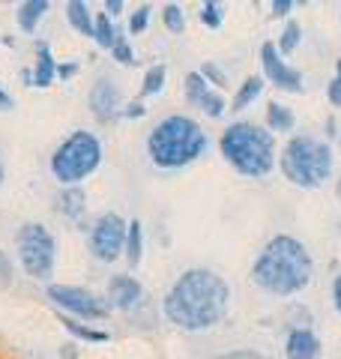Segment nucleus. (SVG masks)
I'll return each instance as SVG.
<instances>
[{"instance_id": "nucleus-1", "label": "nucleus", "mask_w": 341, "mask_h": 359, "mask_svg": "<svg viewBox=\"0 0 341 359\" xmlns=\"http://www.w3.org/2000/svg\"><path fill=\"white\" fill-rule=\"evenodd\" d=\"M231 309V287L207 266H192L165 294V318L183 332L219 327Z\"/></svg>"}, {"instance_id": "nucleus-2", "label": "nucleus", "mask_w": 341, "mask_h": 359, "mask_svg": "<svg viewBox=\"0 0 341 359\" xmlns=\"http://www.w3.org/2000/svg\"><path fill=\"white\" fill-rule=\"evenodd\" d=\"M314 278V261L305 243L290 237V233H279L272 237L252 264V282L267 290L269 297H297Z\"/></svg>"}, {"instance_id": "nucleus-3", "label": "nucleus", "mask_w": 341, "mask_h": 359, "mask_svg": "<svg viewBox=\"0 0 341 359\" xmlns=\"http://www.w3.org/2000/svg\"><path fill=\"white\" fill-rule=\"evenodd\" d=\"M210 147V138L198 120L186 114H170L159 120L147 135V156L162 171H180L195 165Z\"/></svg>"}, {"instance_id": "nucleus-4", "label": "nucleus", "mask_w": 341, "mask_h": 359, "mask_svg": "<svg viewBox=\"0 0 341 359\" xmlns=\"http://www.w3.org/2000/svg\"><path fill=\"white\" fill-rule=\"evenodd\" d=\"M219 147L227 165L248 180H264L276 168V138L258 123H231L222 132Z\"/></svg>"}, {"instance_id": "nucleus-5", "label": "nucleus", "mask_w": 341, "mask_h": 359, "mask_svg": "<svg viewBox=\"0 0 341 359\" xmlns=\"http://www.w3.org/2000/svg\"><path fill=\"white\" fill-rule=\"evenodd\" d=\"M279 168L297 189H321L333 177V150L312 135H293L279 156Z\"/></svg>"}, {"instance_id": "nucleus-6", "label": "nucleus", "mask_w": 341, "mask_h": 359, "mask_svg": "<svg viewBox=\"0 0 341 359\" xmlns=\"http://www.w3.org/2000/svg\"><path fill=\"white\" fill-rule=\"evenodd\" d=\"M99 165H102V141L87 129H75L69 138H63L48 162L54 180L63 189L84 183Z\"/></svg>"}, {"instance_id": "nucleus-7", "label": "nucleus", "mask_w": 341, "mask_h": 359, "mask_svg": "<svg viewBox=\"0 0 341 359\" xmlns=\"http://www.w3.org/2000/svg\"><path fill=\"white\" fill-rule=\"evenodd\" d=\"M15 255H18L21 269L30 278H36V282H48L54 276L57 240L42 222H25L15 231Z\"/></svg>"}, {"instance_id": "nucleus-8", "label": "nucleus", "mask_w": 341, "mask_h": 359, "mask_svg": "<svg viewBox=\"0 0 341 359\" xmlns=\"http://www.w3.org/2000/svg\"><path fill=\"white\" fill-rule=\"evenodd\" d=\"M48 299L57 309L69 311V318H81V320H105L111 314V302L96 297L87 287H75V285H48Z\"/></svg>"}, {"instance_id": "nucleus-9", "label": "nucleus", "mask_w": 341, "mask_h": 359, "mask_svg": "<svg viewBox=\"0 0 341 359\" xmlns=\"http://www.w3.org/2000/svg\"><path fill=\"white\" fill-rule=\"evenodd\" d=\"M126 233L129 222H123L120 212H102L90 228V255L102 264H114L126 252Z\"/></svg>"}, {"instance_id": "nucleus-10", "label": "nucleus", "mask_w": 341, "mask_h": 359, "mask_svg": "<svg viewBox=\"0 0 341 359\" xmlns=\"http://www.w3.org/2000/svg\"><path fill=\"white\" fill-rule=\"evenodd\" d=\"M260 66H264V78L269 84H276L284 93H302L305 90V75L290 66L288 60L279 54L276 42H264L260 45Z\"/></svg>"}, {"instance_id": "nucleus-11", "label": "nucleus", "mask_w": 341, "mask_h": 359, "mask_svg": "<svg viewBox=\"0 0 341 359\" xmlns=\"http://www.w3.org/2000/svg\"><path fill=\"white\" fill-rule=\"evenodd\" d=\"M183 93H186V102H189L192 108L203 111V114L213 117V120H219L225 111H227V102H225L222 90L210 87L207 81H203L201 72H189V75L183 78Z\"/></svg>"}, {"instance_id": "nucleus-12", "label": "nucleus", "mask_w": 341, "mask_h": 359, "mask_svg": "<svg viewBox=\"0 0 341 359\" xmlns=\"http://www.w3.org/2000/svg\"><path fill=\"white\" fill-rule=\"evenodd\" d=\"M87 102H90V111H93V114H96L102 123H108V120H114V117L123 114V93H120V84L111 81V78H99V81L90 87Z\"/></svg>"}, {"instance_id": "nucleus-13", "label": "nucleus", "mask_w": 341, "mask_h": 359, "mask_svg": "<svg viewBox=\"0 0 341 359\" xmlns=\"http://www.w3.org/2000/svg\"><path fill=\"white\" fill-rule=\"evenodd\" d=\"M144 299V287L135 276H114L108 282V302L111 309H120V311H132L138 309Z\"/></svg>"}, {"instance_id": "nucleus-14", "label": "nucleus", "mask_w": 341, "mask_h": 359, "mask_svg": "<svg viewBox=\"0 0 341 359\" xmlns=\"http://www.w3.org/2000/svg\"><path fill=\"white\" fill-rule=\"evenodd\" d=\"M57 78V63H54V54L48 48V42H36V63L33 69L21 72V81L27 87H51V81Z\"/></svg>"}, {"instance_id": "nucleus-15", "label": "nucleus", "mask_w": 341, "mask_h": 359, "mask_svg": "<svg viewBox=\"0 0 341 359\" xmlns=\"http://www.w3.org/2000/svg\"><path fill=\"white\" fill-rule=\"evenodd\" d=\"M321 339L309 327L290 330L288 339H284V356L288 359H321Z\"/></svg>"}, {"instance_id": "nucleus-16", "label": "nucleus", "mask_w": 341, "mask_h": 359, "mask_svg": "<svg viewBox=\"0 0 341 359\" xmlns=\"http://www.w3.org/2000/svg\"><path fill=\"white\" fill-rule=\"evenodd\" d=\"M84 207H87V198H84V189L81 186H66L63 192L54 198V210L60 212L66 222H72V224L81 222Z\"/></svg>"}, {"instance_id": "nucleus-17", "label": "nucleus", "mask_w": 341, "mask_h": 359, "mask_svg": "<svg viewBox=\"0 0 341 359\" xmlns=\"http://www.w3.org/2000/svg\"><path fill=\"white\" fill-rule=\"evenodd\" d=\"M45 13H48V0H25L15 9V21L25 33H33L39 27V21L45 18Z\"/></svg>"}, {"instance_id": "nucleus-18", "label": "nucleus", "mask_w": 341, "mask_h": 359, "mask_svg": "<svg viewBox=\"0 0 341 359\" xmlns=\"http://www.w3.org/2000/svg\"><path fill=\"white\" fill-rule=\"evenodd\" d=\"M66 18H69V25L81 33V36L93 39L96 18H93V13H90V6L84 4V0H69V4H66Z\"/></svg>"}, {"instance_id": "nucleus-19", "label": "nucleus", "mask_w": 341, "mask_h": 359, "mask_svg": "<svg viewBox=\"0 0 341 359\" xmlns=\"http://www.w3.org/2000/svg\"><path fill=\"white\" fill-rule=\"evenodd\" d=\"M260 93H264V78L248 75L246 81L236 87V93L231 99V111H246L248 105H255V99H260Z\"/></svg>"}, {"instance_id": "nucleus-20", "label": "nucleus", "mask_w": 341, "mask_h": 359, "mask_svg": "<svg viewBox=\"0 0 341 359\" xmlns=\"http://www.w3.org/2000/svg\"><path fill=\"white\" fill-rule=\"evenodd\" d=\"M293 126H297V114L288 108V105H281V102H269L267 105V129L269 132H293Z\"/></svg>"}, {"instance_id": "nucleus-21", "label": "nucleus", "mask_w": 341, "mask_h": 359, "mask_svg": "<svg viewBox=\"0 0 341 359\" xmlns=\"http://www.w3.org/2000/svg\"><path fill=\"white\" fill-rule=\"evenodd\" d=\"M126 261L129 266H138L141 264V257H144V228H141V222L135 219L129 222V233H126Z\"/></svg>"}, {"instance_id": "nucleus-22", "label": "nucleus", "mask_w": 341, "mask_h": 359, "mask_svg": "<svg viewBox=\"0 0 341 359\" xmlns=\"http://www.w3.org/2000/svg\"><path fill=\"white\" fill-rule=\"evenodd\" d=\"M63 320V327L69 330L75 339H81V341H93V344H102V341H108L111 335L108 332H102V330H93L90 323H81V320H75V318H60Z\"/></svg>"}, {"instance_id": "nucleus-23", "label": "nucleus", "mask_w": 341, "mask_h": 359, "mask_svg": "<svg viewBox=\"0 0 341 359\" xmlns=\"http://www.w3.org/2000/svg\"><path fill=\"white\" fill-rule=\"evenodd\" d=\"M165 78H168V66L165 63H156L144 72V84H141V96H156L165 90Z\"/></svg>"}, {"instance_id": "nucleus-24", "label": "nucleus", "mask_w": 341, "mask_h": 359, "mask_svg": "<svg viewBox=\"0 0 341 359\" xmlns=\"http://www.w3.org/2000/svg\"><path fill=\"white\" fill-rule=\"evenodd\" d=\"M93 39L102 45V48H114V45H117V39H120V30L111 25V18L105 15V13H99L96 15V30H93Z\"/></svg>"}, {"instance_id": "nucleus-25", "label": "nucleus", "mask_w": 341, "mask_h": 359, "mask_svg": "<svg viewBox=\"0 0 341 359\" xmlns=\"http://www.w3.org/2000/svg\"><path fill=\"white\" fill-rule=\"evenodd\" d=\"M300 42H302V27L297 25V21H288L281 30V36H279V54L284 57V54H293L300 48Z\"/></svg>"}, {"instance_id": "nucleus-26", "label": "nucleus", "mask_w": 341, "mask_h": 359, "mask_svg": "<svg viewBox=\"0 0 341 359\" xmlns=\"http://www.w3.org/2000/svg\"><path fill=\"white\" fill-rule=\"evenodd\" d=\"M198 18H201V25H207L210 30L222 27V21H225V6H222V4H215V0H207V4L201 6Z\"/></svg>"}, {"instance_id": "nucleus-27", "label": "nucleus", "mask_w": 341, "mask_h": 359, "mask_svg": "<svg viewBox=\"0 0 341 359\" xmlns=\"http://www.w3.org/2000/svg\"><path fill=\"white\" fill-rule=\"evenodd\" d=\"M162 21H165V27L170 33H183L186 30V15H183V6H177V4H168L162 9Z\"/></svg>"}, {"instance_id": "nucleus-28", "label": "nucleus", "mask_w": 341, "mask_h": 359, "mask_svg": "<svg viewBox=\"0 0 341 359\" xmlns=\"http://www.w3.org/2000/svg\"><path fill=\"white\" fill-rule=\"evenodd\" d=\"M201 75H203V81H207L210 87H215V90H222V87H227V75H225V69L219 63H213V60H207L198 69Z\"/></svg>"}, {"instance_id": "nucleus-29", "label": "nucleus", "mask_w": 341, "mask_h": 359, "mask_svg": "<svg viewBox=\"0 0 341 359\" xmlns=\"http://www.w3.org/2000/svg\"><path fill=\"white\" fill-rule=\"evenodd\" d=\"M111 57L117 60V63H123V66H132L135 63V51H132V45L126 42V36L117 39V45L111 48Z\"/></svg>"}, {"instance_id": "nucleus-30", "label": "nucleus", "mask_w": 341, "mask_h": 359, "mask_svg": "<svg viewBox=\"0 0 341 359\" xmlns=\"http://www.w3.org/2000/svg\"><path fill=\"white\" fill-rule=\"evenodd\" d=\"M150 15H153V9L147 6V4L138 6V9L132 13V18H129V30H132V33H144L147 25H150Z\"/></svg>"}, {"instance_id": "nucleus-31", "label": "nucleus", "mask_w": 341, "mask_h": 359, "mask_svg": "<svg viewBox=\"0 0 341 359\" xmlns=\"http://www.w3.org/2000/svg\"><path fill=\"white\" fill-rule=\"evenodd\" d=\"M326 99H329V105H333V108H341V81H338V78H333V81H329Z\"/></svg>"}, {"instance_id": "nucleus-32", "label": "nucleus", "mask_w": 341, "mask_h": 359, "mask_svg": "<svg viewBox=\"0 0 341 359\" xmlns=\"http://www.w3.org/2000/svg\"><path fill=\"white\" fill-rule=\"evenodd\" d=\"M15 108V99H13V93L0 84V114H6V111H13Z\"/></svg>"}, {"instance_id": "nucleus-33", "label": "nucleus", "mask_w": 341, "mask_h": 359, "mask_svg": "<svg viewBox=\"0 0 341 359\" xmlns=\"http://www.w3.org/2000/svg\"><path fill=\"white\" fill-rule=\"evenodd\" d=\"M215 359H267V356L258 353V351H234V353H222Z\"/></svg>"}, {"instance_id": "nucleus-34", "label": "nucleus", "mask_w": 341, "mask_h": 359, "mask_svg": "<svg viewBox=\"0 0 341 359\" xmlns=\"http://www.w3.org/2000/svg\"><path fill=\"white\" fill-rule=\"evenodd\" d=\"M293 6H297V4H293V0H272V4H269L272 15H288Z\"/></svg>"}, {"instance_id": "nucleus-35", "label": "nucleus", "mask_w": 341, "mask_h": 359, "mask_svg": "<svg viewBox=\"0 0 341 359\" xmlns=\"http://www.w3.org/2000/svg\"><path fill=\"white\" fill-rule=\"evenodd\" d=\"M9 276H13V264H9V257L0 252V285H6Z\"/></svg>"}, {"instance_id": "nucleus-36", "label": "nucleus", "mask_w": 341, "mask_h": 359, "mask_svg": "<svg viewBox=\"0 0 341 359\" xmlns=\"http://www.w3.org/2000/svg\"><path fill=\"white\" fill-rule=\"evenodd\" d=\"M144 114H147V108H144L141 102H132V105L123 108V117H129V120H138V117H144Z\"/></svg>"}, {"instance_id": "nucleus-37", "label": "nucleus", "mask_w": 341, "mask_h": 359, "mask_svg": "<svg viewBox=\"0 0 341 359\" xmlns=\"http://www.w3.org/2000/svg\"><path fill=\"white\" fill-rule=\"evenodd\" d=\"M123 6H126L123 0H105V15H108V18L120 15V13H123Z\"/></svg>"}, {"instance_id": "nucleus-38", "label": "nucleus", "mask_w": 341, "mask_h": 359, "mask_svg": "<svg viewBox=\"0 0 341 359\" xmlns=\"http://www.w3.org/2000/svg\"><path fill=\"white\" fill-rule=\"evenodd\" d=\"M333 302H335V309L341 314V273L335 276V282H333Z\"/></svg>"}, {"instance_id": "nucleus-39", "label": "nucleus", "mask_w": 341, "mask_h": 359, "mask_svg": "<svg viewBox=\"0 0 341 359\" xmlns=\"http://www.w3.org/2000/svg\"><path fill=\"white\" fill-rule=\"evenodd\" d=\"M75 72H78V66H75V63H63V66H57V75H60L63 81H66V78H72Z\"/></svg>"}, {"instance_id": "nucleus-40", "label": "nucleus", "mask_w": 341, "mask_h": 359, "mask_svg": "<svg viewBox=\"0 0 341 359\" xmlns=\"http://www.w3.org/2000/svg\"><path fill=\"white\" fill-rule=\"evenodd\" d=\"M335 198H338V204H341V180L335 183Z\"/></svg>"}, {"instance_id": "nucleus-41", "label": "nucleus", "mask_w": 341, "mask_h": 359, "mask_svg": "<svg viewBox=\"0 0 341 359\" xmlns=\"http://www.w3.org/2000/svg\"><path fill=\"white\" fill-rule=\"evenodd\" d=\"M4 177H6V171H4V162H0V186H4Z\"/></svg>"}, {"instance_id": "nucleus-42", "label": "nucleus", "mask_w": 341, "mask_h": 359, "mask_svg": "<svg viewBox=\"0 0 341 359\" xmlns=\"http://www.w3.org/2000/svg\"><path fill=\"white\" fill-rule=\"evenodd\" d=\"M338 144H341V132H338Z\"/></svg>"}]
</instances>
